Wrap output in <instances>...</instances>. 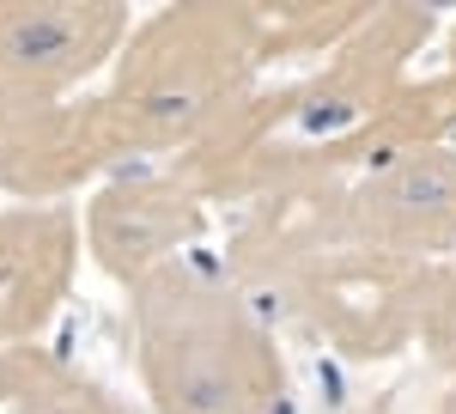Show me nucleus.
<instances>
[{
    "label": "nucleus",
    "mask_w": 456,
    "mask_h": 414,
    "mask_svg": "<svg viewBox=\"0 0 456 414\" xmlns=\"http://www.w3.org/2000/svg\"><path fill=\"white\" fill-rule=\"evenodd\" d=\"M128 335L152 414H286V360L268 317L201 256L128 286Z\"/></svg>",
    "instance_id": "1"
},
{
    "label": "nucleus",
    "mask_w": 456,
    "mask_h": 414,
    "mask_svg": "<svg viewBox=\"0 0 456 414\" xmlns=\"http://www.w3.org/2000/svg\"><path fill=\"white\" fill-rule=\"evenodd\" d=\"M256 43L244 6H165L110 62L104 92H92L122 159L183 153L225 104L256 86Z\"/></svg>",
    "instance_id": "2"
},
{
    "label": "nucleus",
    "mask_w": 456,
    "mask_h": 414,
    "mask_svg": "<svg viewBox=\"0 0 456 414\" xmlns=\"http://www.w3.org/2000/svg\"><path fill=\"white\" fill-rule=\"evenodd\" d=\"M432 280H438V262L347 244L322 256L316 269H305L281 293V305L305 335L335 347L341 360H395L402 347L420 342Z\"/></svg>",
    "instance_id": "3"
},
{
    "label": "nucleus",
    "mask_w": 456,
    "mask_h": 414,
    "mask_svg": "<svg viewBox=\"0 0 456 414\" xmlns=\"http://www.w3.org/2000/svg\"><path fill=\"white\" fill-rule=\"evenodd\" d=\"M347 244V177H281L244 202V219L232 226V244H225V280L244 286L249 299L256 293L281 299L305 269H316L322 256Z\"/></svg>",
    "instance_id": "4"
},
{
    "label": "nucleus",
    "mask_w": 456,
    "mask_h": 414,
    "mask_svg": "<svg viewBox=\"0 0 456 414\" xmlns=\"http://www.w3.org/2000/svg\"><path fill=\"white\" fill-rule=\"evenodd\" d=\"M134 19L110 0H0V92L25 104H61L73 86L116 62Z\"/></svg>",
    "instance_id": "5"
},
{
    "label": "nucleus",
    "mask_w": 456,
    "mask_h": 414,
    "mask_svg": "<svg viewBox=\"0 0 456 414\" xmlns=\"http://www.w3.org/2000/svg\"><path fill=\"white\" fill-rule=\"evenodd\" d=\"M347 232L359 250L444 262L456 250V146H414L347 183Z\"/></svg>",
    "instance_id": "6"
},
{
    "label": "nucleus",
    "mask_w": 456,
    "mask_h": 414,
    "mask_svg": "<svg viewBox=\"0 0 456 414\" xmlns=\"http://www.w3.org/2000/svg\"><path fill=\"white\" fill-rule=\"evenodd\" d=\"M201 226H208V202L176 171H122L86 202L79 238L110 280L134 286L152 269L189 256Z\"/></svg>",
    "instance_id": "7"
},
{
    "label": "nucleus",
    "mask_w": 456,
    "mask_h": 414,
    "mask_svg": "<svg viewBox=\"0 0 456 414\" xmlns=\"http://www.w3.org/2000/svg\"><path fill=\"white\" fill-rule=\"evenodd\" d=\"M79 269L73 207H0V353L43 342Z\"/></svg>",
    "instance_id": "8"
},
{
    "label": "nucleus",
    "mask_w": 456,
    "mask_h": 414,
    "mask_svg": "<svg viewBox=\"0 0 456 414\" xmlns=\"http://www.w3.org/2000/svg\"><path fill=\"white\" fill-rule=\"evenodd\" d=\"M128 165L110 140L92 98H61L31 110L12 140L0 146V189L19 195V207H61V195L98 183L104 171Z\"/></svg>",
    "instance_id": "9"
},
{
    "label": "nucleus",
    "mask_w": 456,
    "mask_h": 414,
    "mask_svg": "<svg viewBox=\"0 0 456 414\" xmlns=\"http://www.w3.org/2000/svg\"><path fill=\"white\" fill-rule=\"evenodd\" d=\"M371 6H316V0H298V6H244L249 43H256V62H322L335 43H347L359 25H365Z\"/></svg>",
    "instance_id": "10"
},
{
    "label": "nucleus",
    "mask_w": 456,
    "mask_h": 414,
    "mask_svg": "<svg viewBox=\"0 0 456 414\" xmlns=\"http://www.w3.org/2000/svg\"><path fill=\"white\" fill-rule=\"evenodd\" d=\"M6 414H128V402L110 396L98 378H79V372H68V366L49 360V372L37 384H25V390L6 402Z\"/></svg>",
    "instance_id": "11"
},
{
    "label": "nucleus",
    "mask_w": 456,
    "mask_h": 414,
    "mask_svg": "<svg viewBox=\"0 0 456 414\" xmlns=\"http://www.w3.org/2000/svg\"><path fill=\"white\" fill-rule=\"evenodd\" d=\"M420 347L444 372H456V262H438L432 299H426V323H420Z\"/></svg>",
    "instance_id": "12"
},
{
    "label": "nucleus",
    "mask_w": 456,
    "mask_h": 414,
    "mask_svg": "<svg viewBox=\"0 0 456 414\" xmlns=\"http://www.w3.org/2000/svg\"><path fill=\"white\" fill-rule=\"evenodd\" d=\"M49 372V353L43 347H25V353H0V402H12L25 384H37Z\"/></svg>",
    "instance_id": "13"
},
{
    "label": "nucleus",
    "mask_w": 456,
    "mask_h": 414,
    "mask_svg": "<svg viewBox=\"0 0 456 414\" xmlns=\"http://www.w3.org/2000/svg\"><path fill=\"white\" fill-rule=\"evenodd\" d=\"M31 110H43V104H25V98H12V92H0V146L12 140V128H19Z\"/></svg>",
    "instance_id": "14"
},
{
    "label": "nucleus",
    "mask_w": 456,
    "mask_h": 414,
    "mask_svg": "<svg viewBox=\"0 0 456 414\" xmlns=\"http://www.w3.org/2000/svg\"><path fill=\"white\" fill-rule=\"evenodd\" d=\"M335 414H389L384 396H371V402H347V409H335Z\"/></svg>",
    "instance_id": "15"
},
{
    "label": "nucleus",
    "mask_w": 456,
    "mask_h": 414,
    "mask_svg": "<svg viewBox=\"0 0 456 414\" xmlns=\"http://www.w3.org/2000/svg\"><path fill=\"white\" fill-rule=\"evenodd\" d=\"M432 414H456V384L444 390V396H438V409H432Z\"/></svg>",
    "instance_id": "16"
},
{
    "label": "nucleus",
    "mask_w": 456,
    "mask_h": 414,
    "mask_svg": "<svg viewBox=\"0 0 456 414\" xmlns=\"http://www.w3.org/2000/svg\"><path fill=\"white\" fill-rule=\"evenodd\" d=\"M444 68H456V31H451V62H444Z\"/></svg>",
    "instance_id": "17"
}]
</instances>
